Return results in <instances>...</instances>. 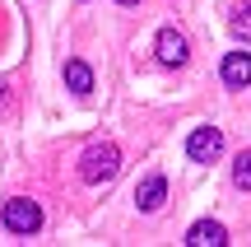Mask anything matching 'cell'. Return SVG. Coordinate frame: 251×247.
I'll return each instance as SVG.
<instances>
[{
    "mask_svg": "<svg viewBox=\"0 0 251 247\" xmlns=\"http://www.w3.org/2000/svg\"><path fill=\"white\" fill-rule=\"evenodd\" d=\"M121 173V149L112 145V140H98V145H89L79 154V177L89 187H98V182H112V177Z\"/></svg>",
    "mask_w": 251,
    "mask_h": 247,
    "instance_id": "1",
    "label": "cell"
},
{
    "mask_svg": "<svg viewBox=\"0 0 251 247\" xmlns=\"http://www.w3.org/2000/svg\"><path fill=\"white\" fill-rule=\"evenodd\" d=\"M0 220H5V229L9 233H37L42 229V205L37 201H24V196H14V201H5V215H0Z\"/></svg>",
    "mask_w": 251,
    "mask_h": 247,
    "instance_id": "2",
    "label": "cell"
},
{
    "mask_svg": "<svg viewBox=\"0 0 251 247\" xmlns=\"http://www.w3.org/2000/svg\"><path fill=\"white\" fill-rule=\"evenodd\" d=\"M186 154L196 159V164H214V159L224 154V136H219L214 126H196L186 136Z\"/></svg>",
    "mask_w": 251,
    "mask_h": 247,
    "instance_id": "3",
    "label": "cell"
},
{
    "mask_svg": "<svg viewBox=\"0 0 251 247\" xmlns=\"http://www.w3.org/2000/svg\"><path fill=\"white\" fill-rule=\"evenodd\" d=\"M153 52H158V61L163 65H186V37L177 33V28H163L158 37H153Z\"/></svg>",
    "mask_w": 251,
    "mask_h": 247,
    "instance_id": "4",
    "label": "cell"
},
{
    "mask_svg": "<svg viewBox=\"0 0 251 247\" xmlns=\"http://www.w3.org/2000/svg\"><path fill=\"white\" fill-rule=\"evenodd\" d=\"M219 75H224L228 89H247L251 84V52H228L224 65H219Z\"/></svg>",
    "mask_w": 251,
    "mask_h": 247,
    "instance_id": "5",
    "label": "cell"
},
{
    "mask_svg": "<svg viewBox=\"0 0 251 247\" xmlns=\"http://www.w3.org/2000/svg\"><path fill=\"white\" fill-rule=\"evenodd\" d=\"M163 201H168V182H163V177H144V182L135 187V205H140L144 215H153Z\"/></svg>",
    "mask_w": 251,
    "mask_h": 247,
    "instance_id": "6",
    "label": "cell"
},
{
    "mask_svg": "<svg viewBox=\"0 0 251 247\" xmlns=\"http://www.w3.org/2000/svg\"><path fill=\"white\" fill-rule=\"evenodd\" d=\"M186 243H191V247H224V243H228V233H224V224H214V220H200V224H191Z\"/></svg>",
    "mask_w": 251,
    "mask_h": 247,
    "instance_id": "7",
    "label": "cell"
},
{
    "mask_svg": "<svg viewBox=\"0 0 251 247\" xmlns=\"http://www.w3.org/2000/svg\"><path fill=\"white\" fill-rule=\"evenodd\" d=\"M65 84H70V93H79V98H84V93L93 89V70L84 61H65Z\"/></svg>",
    "mask_w": 251,
    "mask_h": 247,
    "instance_id": "8",
    "label": "cell"
},
{
    "mask_svg": "<svg viewBox=\"0 0 251 247\" xmlns=\"http://www.w3.org/2000/svg\"><path fill=\"white\" fill-rule=\"evenodd\" d=\"M228 28H233V37H242V42H251V0H242V5L233 9Z\"/></svg>",
    "mask_w": 251,
    "mask_h": 247,
    "instance_id": "9",
    "label": "cell"
},
{
    "mask_svg": "<svg viewBox=\"0 0 251 247\" xmlns=\"http://www.w3.org/2000/svg\"><path fill=\"white\" fill-rule=\"evenodd\" d=\"M233 182L242 187V192H251V149H242V154L233 159Z\"/></svg>",
    "mask_w": 251,
    "mask_h": 247,
    "instance_id": "10",
    "label": "cell"
},
{
    "mask_svg": "<svg viewBox=\"0 0 251 247\" xmlns=\"http://www.w3.org/2000/svg\"><path fill=\"white\" fill-rule=\"evenodd\" d=\"M5 98H9V93H5V80H0V108H5Z\"/></svg>",
    "mask_w": 251,
    "mask_h": 247,
    "instance_id": "11",
    "label": "cell"
},
{
    "mask_svg": "<svg viewBox=\"0 0 251 247\" xmlns=\"http://www.w3.org/2000/svg\"><path fill=\"white\" fill-rule=\"evenodd\" d=\"M117 5H135V0H117Z\"/></svg>",
    "mask_w": 251,
    "mask_h": 247,
    "instance_id": "12",
    "label": "cell"
}]
</instances>
